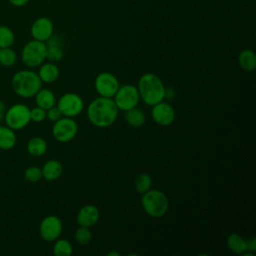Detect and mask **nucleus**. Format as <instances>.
<instances>
[{
    "mask_svg": "<svg viewBox=\"0 0 256 256\" xmlns=\"http://www.w3.org/2000/svg\"><path fill=\"white\" fill-rule=\"evenodd\" d=\"M112 255L119 256V253H115V252H110V253H108V256H112Z\"/></svg>",
    "mask_w": 256,
    "mask_h": 256,
    "instance_id": "obj_35",
    "label": "nucleus"
},
{
    "mask_svg": "<svg viewBox=\"0 0 256 256\" xmlns=\"http://www.w3.org/2000/svg\"><path fill=\"white\" fill-rule=\"evenodd\" d=\"M63 230L62 221L55 215H49L45 217L39 226V233L41 238L46 242L56 241Z\"/></svg>",
    "mask_w": 256,
    "mask_h": 256,
    "instance_id": "obj_10",
    "label": "nucleus"
},
{
    "mask_svg": "<svg viewBox=\"0 0 256 256\" xmlns=\"http://www.w3.org/2000/svg\"><path fill=\"white\" fill-rule=\"evenodd\" d=\"M137 89L140 98L148 106H154L166 97V88L162 80L152 73H146L140 77Z\"/></svg>",
    "mask_w": 256,
    "mask_h": 256,
    "instance_id": "obj_2",
    "label": "nucleus"
},
{
    "mask_svg": "<svg viewBox=\"0 0 256 256\" xmlns=\"http://www.w3.org/2000/svg\"><path fill=\"white\" fill-rule=\"evenodd\" d=\"M100 218V212L98 208L94 205H86L82 207L77 214V222L83 227L94 226Z\"/></svg>",
    "mask_w": 256,
    "mask_h": 256,
    "instance_id": "obj_14",
    "label": "nucleus"
},
{
    "mask_svg": "<svg viewBox=\"0 0 256 256\" xmlns=\"http://www.w3.org/2000/svg\"><path fill=\"white\" fill-rule=\"evenodd\" d=\"M40 69L38 75L42 81V83H53L55 82L60 75V70L56 64L53 62L43 63L40 65Z\"/></svg>",
    "mask_w": 256,
    "mask_h": 256,
    "instance_id": "obj_16",
    "label": "nucleus"
},
{
    "mask_svg": "<svg viewBox=\"0 0 256 256\" xmlns=\"http://www.w3.org/2000/svg\"><path fill=\"white\" fill-rule=\"evenodd\" d=\"M17 61V54L11 48H0V65L4 67H11Z\"/></svg>",
    "mask_w": 256,
    "mask_h": 256,
    "instance_id": "obj_24",
    "label": "nucleus"
},
{
    "mask_svg": "<svg viewBox=\"0 0 256 256\" xmlns=\"http://www.w3.org/2000/svg\"><path fill=\"white\" fill-rule=\"evenodd\" d=\"M64 57V51L62 49V46L58 45H49L47 46V55L46 59H48L50 62H59Z\"/></svg>",
    "mask_w": 256,
    "mask_h": 256,
    "instance_id": "obj_27",
    "label": "nucleus"
},
{
    "mask_svg": "<svg viewBox=\"0 0 256 256\" xmlns=\"http://www.w3.org/2000/svg\"><path fill=\"white\" fill-rule=\"evenodd\" d=\"M113 100L119 110L126 112L137 107L140 101V95L134 85H124L119 87Z\"/></svg>",
    "mask_w": 256,
    "mask_h": 256,
    "instance_id": "obj_7",
    "label": "nucleus"
},
{
    "mask_svg": "<svg viewBox=\"0 0 256 256\" xmlns=\"http://www.w3.org/2000/svg\"><path fill=\"white\" fill-rule=\"evenodd\" d=\"M125 120L130 126L134 128H140L141 126L144 125L146 121V117H145V114L142 112V110L135 107L125 112Z\"/></svg>",
    "mask_w": 256,
    "mask_h": 256,
    "instance_id": "obj_22",
    "label": "nucleus"
},
{
    "mask_svg": "<svg viewBox=\"0 0 256 256\" xmlns=\"http://www.w3.org/2000/svg\"><path fill=\"white\" fill-rule=\"evenodd\" d=\"M54 32L53 22L47 17H40L34 21L31 27V35L33 39L46 42Z\"/></svg>",
    "mask_w": 256,
    "mask_h": 256,
    "instance_id": "obj_13",
    "label": "nucleus"
},
{
    "mask_svg": "<svg viewBox=\"0 0 256 256\" xmlns=\"http://www.w3.org/2000/svg\"><path fill=\"white\" fill-rule=\"evenodd\" d=\"M247 251H250L251 253L255 254L256 252V238L252 237L247 241Z\"/></svg>",
    "mask_w": 256,
    "mask_h": 256,
    "instance_id": "obj_32",
    "label": "nucleus"
},
{
    "mask_svg": "<svg viewBox=\"0 0 256 256\" xmlns=\"http://www.w3.org/2000/svg\"><path fill=\"white\" fill-rule=\"evenodd\" d=\"M17 136L14 130L8 126H0V149L10 150L15 147Z\"/></svg>",
    "mask_w": 256,
    "mask_h": 256,
    "instance_id": "obj_18",
    "label": "nucleus"
},
{
    "mask_svg": "<svg viewBox=\"0 0 256 256\" xmlns=\"http://www.w3.org/2000/svg\"><path fill=\"white\" fill-rule=\"evenodd\" d=\"M61 117H63L61 111L59 110V108L55 105L52 108L46 110V118L48 120H50L51 122H56L57 120H59Z\"/></svg>",
    "mask_w": 256,
    "mask_h": 256,
    "instance_id": "obj_31",
    "label": "nucleus"
},
{
    "mask_svg": "<svg viewBox=\"0 0 256 256\" xmlns=\"http://www.w3.org/2000/svg\"><path fill=\"white\" fill-rule=\"evenodd\" d=\"M34 97L37 106L44 110H48L56 105V97L51 90L41 88Z\"/></svg>",
    "mask_w": 256,
    "mask_h": 256,
    "instance_id": "obj_17",
    "label": "nucleus"
},
{
    "mask_svg": "<svg viewBox=\"0 0 256 256\" xmlns=\"http://www.w3.org/2000/svg\"><path fill=\"white\" fill-rule=\"evenodd\" d=\"M4 120L6 126L12 130H21L31 122L30 108L24 104L17 103L7 109Z\"/></svg>",
    "mask_w": 256,
    "mask_h": 256,
    "instance_id": "obj_6",
    "label": "nucleus"
},
{
    "mask_svg": "<svg viewBox=\"0 0 256 256\" xmlns=\"http://www.w3.org/2000/svg\"><path fill=\"white\" fill-rule=\"evenodd\" d=\"M14 42L15 35L13 31L6 26H0V48L11 47Z\"/></svg>",
    "mask_w": 256,
    "mask_h": 256,
    "instance_id": "obj_26",
    "label": "nucleus"
},
{
    "mask_svg": "<svg viewBox=\"0 0 256 256\" xmlns=\"http://www.w3.org/2000/svg\"><path fill=\"white\" fill-rule=\"evenodd\" d=\"M78 132V125L73 118L61 117L54 122L52 127V135L58 141L62 143L69 142L75 138Z\"/></svg>",
    "mask_w": 256,
    "mask_h": 256,
    "instance_id": "obj_8",
    "label": "nucleus"
},
{
    "mask_svg": "<svg viewBox=\"0 0 256 256\" xmlns=\"http://www.w3.org/2000/svg\"><path fill=\"white\" fill-rule=\"evenodd\" d=\"M24 177L29 182H38L42 179V170L38 166H30L25 170Z\"/></svg>",
    "mask_w": 256,
    "mask_h": 256,
    "instance_id": "obj_29",
    "label": "nucleus"
},
{
    "mask_svg": "<svg viewBox=\"0 0 256 256\" xmlns=\"http://www.w3.org/2000/svg\"><path fill=\"white\" fill-rule=\"evenodd\" d=\"M142 207L147 215L153 218H160L166 214L169 208L167 196L159 190H149L143 194Z\"/></svg>",
    "mask_w": 256,
    "mask_h": 256,
    "instance_id": "obj_4",
    "label": "nucleus"
},
{
    "mask_svg": "<svg viewBox=\"0 0 256 256\" xmlns=\"http://www.w3.org/2000/svg\"><path fill=\"white\" fill-rule=\"evenodd\" d=\"M135 189L138 193L144 194L145 192L149 191L152 186V178L147 173H140L136 176L134 181Z\"/></svg>",
    "mask_w": 256,
    "mask_h": 256,
    "instance_id": "obj_23",
    "label": "nucleus"
},
{
    "mask_svg": "<svg viewBox=\"0 0 256 256\" xmlns=\"http://www.w3.org/2000/svg\"><path fill=\"white\" fill-rule=\"evenodd\" d=\"M239 66L245 72H252L256 69V56L250 49H245L240 52L238 56Z\"/></svg>",
    "mask_w": 256,
    "mask_h": 256,
    "instance_id": "obj_19",
    "label": "nucleus"
},
{
    "mask_svg": "<svg viewBox=\"0 0 256 256\" xmlns=\"http://www.w3.org/2000/svg\"><path fill=\"white\" fill-rule=\"evenodd\" d=\"M6 111H7V108H6L5 103L2 100H0V123L4 120Z\"/></svg>",
    "mask_w": 256,
    "mask_h": 256,
    "instance_id": "obj_33",
    "label": "nucleus"
},
{
    "mask_svg": "<svg viewBox=\"0 0 256 256\" xmlns=\"http://www.w3.org/2000/svg\"><path fill=\"white\" fill-rule=\"evenodd\" d=\"M47 45L45 42L32 40L28 42L22 50L21 58L23 63L29 68L40 66L46 60Z\"/></svg>",
    "mask_w": 256,
    "mask_h": 256,
    "instance_id": "obj_5",
    "label": "nucleus"
},
{
    "mask_svg": "<svg viewBox=\"0 0 256 256\" xmlns=\"http://www.w3.org/2000/svg\"><path fill=\"white\" fill-rule=\"evenodd\" d=\"M11 85L19 97L32 98L42 88V81L38 73L32 70H21L14 74Z\"/></svg>",
    "mask_w": 256,
    "mask_h": 256,
    "instance_id": "obj_3",
    "label": "nucleus"
},
{
    "mask_svg": "<svg viewBox=\"0 0 256 256\" xmlns=\"http://www.w3.org/2000/svg\"><path fill=\"white\" fill-rule=\"evenodd\" d=\"M95 90L101 97L113 98L118 91L120 84L117 78L109 72H102L95 79Z\"/></svg>",
    "mask_w": 256,
    "mask_h": 256,
    "instance_id": "obj_11",
    "label": "nucleus"
},
{
    "mask_svg": "<svg viewBox=\"0 0 256 256\" xmlns=\"http://www.w3.org/2000/svg\"><path fill=\"white\" fill-rule=\"evenodd\" d=\"M75 240L80 245H87L92 240V233L88 227L80 226L75 233Z\"/></svg>",
    "mask_w": 256,
    "mask_h": 256,
    "instance_id": "obj_28",
    "label": "nucleus"
},
{
    "mask_svg": "<svg viewBox=\"0 0 256 256\" xmlns=\"http://www.w3.org/2000/svg\"><path fill=\"white\" fill-rule=\"evenodd\" d=\"M64 117L74 118L82 113L84 102L76 93H66L60 97L56 105Z\"/></svg>",
    "mask_w": 256,
    "mask_h": 256,
    "instance_id": "obj_9",
    "label": "nucleus"
},
{
    "mask_svg": "<svg viewBox=\"0 0 256 256\" xmlns=\"http://www.w3.org/2000/svg\"><path fill=\"white\" fill-rule=\"evenodd\" d=\"M48 149L47 142L40 137H33L27 143V151L34 157L43 156Z\"/></svg>",
    "mask_w": 256,
    "mask_h": 256,
    "instance_id": "obj_20",
    "label": "nucleus"
},
{
    "mask_svg": "<svg viewBox=\"0 0 256 256\" xmlns=\"http://www.w3.org/2000/svg\"><path fill=\"white\" fill-rule=\"evenodd\" d=\"M151 115L154 122L160 126L171 125L176 117L174 108L170 104L163 101L152 106Z\"/></svg>",
    "mask_w": 256,
    "mask_h": 256,
    "instance_id": "obj_12",
    "label": "nucleus"
},
{
    "mask_svg": "<svg viewBox=\"0 0 256 256\" xmlns=\"http://www.w3.org/2000/svg\"><path fill=\"white\" fill-rule=\"evenodd\" d=\"M42 170V178H44L47 181H55L60 178L63 172V166L62 164L55 159H51L47 161L43 167Z\"/></svg>",
    "mask_w": 256,
    "mask_h": 256,
    "instance_id": "obj_15",
    "label": "nucleus"
},
{
    "mask_svg": "<svg viewBox=\"0 0 256 256\" xmlns=\"http://www.w3.org/2000/svg\"><path fill=\"white\" fill-rule=\"evenodd\" d=\"M30 118H31V121L36 122V123L43 122L46 119V110H44L38 106L34 107V108L30 109Z\"/></svg>",
    "mask_w": 256,
    "mask_h": 256,
    "instance_id": "obj_30",
    "label": "nucleus"
},
{
    "mask_svg": "<svg viewBox=\"0 0 256 256\" xmlns=\"http://www.w3.org/2000/svg\"><path fill=\"white\" fill-rule=\"evenodd\" d=\"M73 252V247L67 239H57L53 247V253L56 256H70Z\"/></svg>",
    "mask_w": 256,
    "mask_h": 256,
    "instance_id": "obj_25",
    "label": "nucleus"
},
{
    "mask_svg": "<svg viewBox=\"0 0 256 256\" xmlns=\"http://www.w3.org/2000/svg\"><path fill=\"white\" fill-rule=\"evenodd\" d=\"M118 111L119 109L112 98L100 96L89 104L87 116L94 126L108 128L115 123L118 117Z\"/></svg>",
    "mask_w": 256,
    "mask_h": 256,
    "instance_id": "obj_1",
    "label": "nucleus"
},
{
    "mask_svg": "<svg viewBox=\"0 0 256 256\" xmlns=\"http://www.w3.org/2000/svg\"><path fill=\"white\" fill-rule=\"evenodd\" d=\"M9 1H10V3H11L12 5L17 6V7L24 6V5H26V4L29 2V0H9Z\"/></svg>",
    "mask_w": 256,
    "mask_h": 256,
    "instance_id": "obj_34",
    "label": "nucleus"
},
{
    "mask_svg": "<svg viewBox=\"0 0 256 256\" xmlns=\"http://www.w3.org/2000/svg\"><path fill=\"white\" fill-rule=\"evenodd\" d=\"M227 245L229 249L236 254H244L247 252V240L239 234H230L227 238Z\"/></svg>",
    "mask_w": 256,
    "mask_h": 256,
    "instance_id": "obj_21",
    "label": "nucleus"
}]
</instances>
